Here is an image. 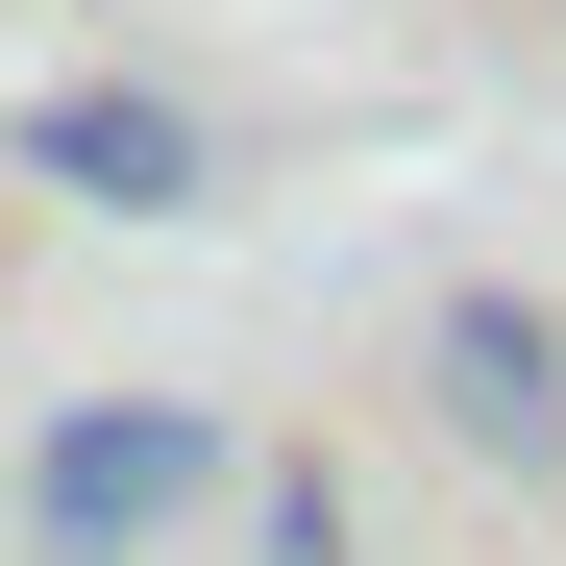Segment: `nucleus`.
I'll return each mask as SVG.
<instances>
[{"label": "nucleus", "instance_id": "1", "mask_svg": "<svg viewBox=\"0 0 566 566\" xmlns=\"http://www.w3.org/2000/svg\"><path fill=\"white\" fill-rule=\"evenodd\" d=\"M198 493H222V419L198 395H74L25 443V566H148Z\"/></svg>", "mask_w": 566, "mask_h": 566}, {"label": "nucleus", "instance_id": "2", "mask_svg": "<svg viewBox=\"0 0 566 566\" xmlns=\"http://www.w3.org/2000/svg\"><path fill=\"white\" fill-rule=\"evenodd\" d=\"M25 172L99 198V222H198V198H222V148H198L172 74H50V99H25Z\"/></svg>", "mask_w": 566, "mask_h": 566}, {"label": "nucleus", "instance_id": "3", "mask_svg": "<svg viewBox=\"0 0 566 566\" xmlns=\"http://www.w3.org/2000/svg\"><path fill=\"white\" fill-rule=\"evenodd\" d=\"M419 395H443V443H468V468H566V321L468 271V296L419 321Z\"/></svg>", "mask_w": 566, "mask_h": 566}, {"label": "nucleus", "instance_id": "4", "mask_svg": "<svg viewBox=\"0 0 566 566\" xmlns=\"http://www.w3.org/2000/svg\"><path fill=\"white\" fill-rule=\"evenodd\" d=\"M247 566H345V493H321V468H271V493H247Z\"/></svg>", "mask_w": 566, "mask_h": 566}]
</instances>
